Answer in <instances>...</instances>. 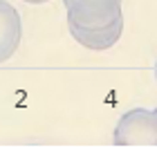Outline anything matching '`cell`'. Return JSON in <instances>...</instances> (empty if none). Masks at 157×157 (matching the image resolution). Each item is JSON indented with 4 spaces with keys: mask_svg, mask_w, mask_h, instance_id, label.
<instances>
[{
    "mask_svg": "<svg viewBox=\"0 0 157 157\" xmlns=\"http://www.w3.org/2000/svg\"><path fill=\"white\" fill-rule=\"evenodd\" d=\"M67 27L78 45L103 52L117 45L124 32L121 0H63Z\"/></svg>",
    "mask_w": 157,
    "mask_h": 157,
    "instance_id": "obj_1",
    "label": "cell"
},
{
    "mask_svg": "<svg viewBox=\"0 0 157 157\" xmlns=\"http://www.w3.org/2000/svg\"><path fill=\"white\" fill-rule=\"evenodd\" d=\"M115 146H157V108H132L119 117L112 135Z\"/></svg>",
    "mask_w": 157,
    "mask_h": 157,
    "instance_id": "obj_2",
    "label": "cell"
},
{
    "mask_svg": "<svg viewBox=\"0 0 157 157\" xmlns=\"http://www.w3.org/2000/svg\"><path fill=\"white\" fill-rule=\"evenodd\" d=\"M20 36H23L20 13L7 0H0V63L9 61L16 54Z\"/></svg>",
    "mask_w": 157,
    "mask_h": 157,
    "instance_id": "obj_3",
    "label": "cell"
},
{
    "mask_svg": "<svg viewBox=\"0 0 157 157\" xmlns=\"http://www.w3.org/2000/svg\"><path fill=\"white\" fill-rule=\"evenodd\" d=\"M27 5H43V2H47V0H25Z\"/></svg>",
    "mask_w": 157,
    "mask_h": 157,
    "instance_id": "obj_4",
    "label": "cell"
},
{
    "mask_svg": "<svg viewBox=\"0 0 157 157\" xmlns=\"http://www.w3.org/2000/svg\"><path fill=\"white\" fill-rule=\"evenodd\" d=\"M155 78H157V61H155Z\"/></svg>",
    "mask_w": 157,
    "mask_h": 157,
    "instance_id": "obj_5",
    "label": "cell"
}]
</instances>
